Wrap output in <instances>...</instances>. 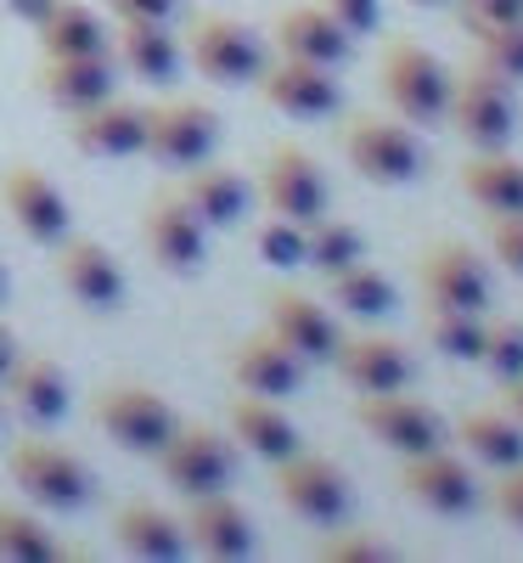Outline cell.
I'll use <instances>...</instances> for the list:
<instances>
[{
  "mask_svg": "<svg viewBox=\"0 0 523 563\" xmlns=\"http://www.w3.org/2000/svg\"><path fill=\"white\" fill-rule=\"evenodd\" d=\"M400 490L434 512V519H467L479 507V479L461 456H450L445 445L439 451H422V456H400Z\"/></svg>",
  "mask_w": 523,
  "mask_h": 563,
  "instance_id": "15",
  "label": "cell"
},
{
  "mask_svg": "<svg viewBox=\"0 0 523 563\" xmlns=\"http://www.w3.org/2000/svg\"><path fill=\"white\" fill-rule=\"evenodd\" d=\"M141 243H147L158 271L192 276L209 254V225L198 220L192 203L180 198V186H164V192H153L147 209H141Z\"/></svg>",
  "mask_w": 523,
  "mask_h": 563,
  "instance_id": "9",
  "label": "cell"
},
{
  "mask_svg": "<svg viewBox=\"0 0 523 563\" xmlns=\"http://www.w3.org/2000/svg\"><path fill=\"white\" fill-rule=\"evenodd\" d=\"M113 74H119L113 52H85V57H45L34 79H40V97L74 119L113 97V85H119Z\"/></svg>",
  "mask_w": 523,
  "mask_h": 563,
  "instance_id": "21",
  "label": "cell"
},
{
  "mask_svg": "<svg viewBox=\"0 0 523 563\" xmlns=\"http://www.w3.org/2000/svg\"><path fill=\"white\" fill-rule=\"evenodd\" d=\"M490 249L512 276H523V214H490Z\"/></svg>",
  "mask_w": 523,
  "mask_h": 563,
  "instance_id": "42",
  "label": "cell"
},
{
  "mask_svg": "<svg viewBox=\"0 0 523 563\" xmlns=\"http://www.w3.org/2000/svg\"><path fill=\"white\" fill-rule=\"evenodd\" d=\"M254 249H259V260H265L270 271H299V265L310 260L304 225H299V220H281V214H270V220L254 231Z\"/></svg>",
  "mask_w": 523,
  "mask_h": 563,
  "instance_id": "38",
  "label": "cell"
},
{
  "mask_svg": "<svg viewBox=\"0 0 523 563\" xmlns=\"http://www.w3.org/2000/svg\"><path fill=\"white\" fill-rule=\"evenodd\" d=\"M259 198H265L270 214L299 220V225H310V220H321L332 209L326 175H321L315 153L299 147V141H276V147H270V158L259 169Z\"/></svg>",
  "mask_w": 523,
  "mask_h": 563,
  "instance_id": "11",
  "label": "cell"
},
{
  "mask_svg": "<svg viewBox=\"0 0 523 563\" xmlns=\"http://www.w3.org/2000/svg\"><path fill=\"white\" fill-rule=\"evenodd\" d=\"M315 558H326V563H377V558H389V547L371 530H338L332 525V536L315 547Z\"/></svg>",
  "mask_w": 523,
  "mask_h": 563,
  "instance_id": "40",
  "label": "cell"
},
{
  "mask_svg": "<svg viewBox=\"0 0 523 563\" xmlns=\"http://www.w3.org/2000/svg\"><path fill=\"white\" fill-rule=\"evenodd\" d=\"M472 40H479V63L490 74H501L507 85H523V23H501V29H485Z\"/></svg>",
  "mask_w": 523,
  "mask_h": 563,
  "instance_id": "39",
  "label": "cell"
},
{
  "mask_svg": "<svg viewBox=\"0 0 523 563\" xmlns=\"http://www.w3.org/2000/svg\"><path fill=\"white\" fill-rule=\"evenodd\" d=\"M326 288H332V305H338L344 316H360V321H377V316H394L400 310V294H394V282L377 271V265H349L338 276H326Z\"/></svg>",
  "mask_w": 523,
  "mask_h": 563,
  "instance_id": "33",
  "label": "cell"
},
{
  "mask_svg": "<svg viewBox=\"0 0 523 563\" xmlns=\"http://www.w3.org/2000/svg\"><path fill=\"white\" fill-rule=\"evenodd\" d=\"M450 12L467 34H485V29H501V23H523V0H456Z\"/></svg>",
  "mask_w": 523,
  "mask_h": 563,
  "instance_id": "41",
  "label": "cell"
},
{
  "mask_svg": "<svg viewBox=\"0 0 523 563\" xmlns=\"http://www.w3.org/2000/svg\"><path fill=\"white\" fill-rule=\"evenodd\" d=\"M158 467L180 496L225 490L236 479V440L209 429V422H180V429L169 434V445L158 451Z\"/></svg>",
  "mask_w": 523,
  "mask_h": 563,
  "instance_id": "8",
  "label": "cell"
},
{
  "mask_svg": "<svg viewBox=\"0 0 523 563\" xmlns=\"http://www.w3.org/2000/svg\"><path fill=\"white\" fill-rule=\"evenodd\" d=\"M355 422L377 440V445H389L394 456H422V451H439L445 445V417L405 395V389H389V395H360L355 400Z\"/></svg>",
  "mask_w": 523,
  "mask_h": 563,
  "instance_id": "12",
  "label": "cell"
},
{
  "mask_svg": "<svg viewBox=\"0 0 523 563\" xmlns=\"http://www.w3.org/2000/svg\"><path fill=\"white\" fill-rule=\"evenodd\" d=\"M225 434L236 440V451H248L259 462H281L299 451V422L288 417L281 400H265V395H236L231 417H225Z\"/></svg>",
  "mask_w": 523,
  "mask_h": 563,
  "instance_id": "26",
  "label": "cell"
},
{
  "mask_svg": "<svg viewBox=\"0 0 523 563\" xmlns=\"http://www.w3.org/2000/svg\"><path fill=\"white\" fill-rule=\"evenodd\" d=\"M490 507L501 512L512 530H523V462H512V467H501V474H496V485H490Z\"/></svg>",
  "mask_w": 523,
  "mask_h": 563,
  "instance_id": "43",
  "label": "cell"
},
{
  "mask_svg": "<svg viewBox=\"0 0 523 563\" xmlns=\"http://www.w3.org/2000/svg\"><path fill=\"white\" fill-rule=\"evenodd\" d=\"M456 440H461V451L472 456V462H485V467H512V462H523V422L507 411V406H496V411H467L461 422H456Z\"/></svg>",
  "mask_w": 523,
  "mask_h": 563,
  "instance_id": "32",
  "label": "cell"
},
{
  "mask_svg": "<svg viewBox=\"0 0 523 563\" xmlns=\"http://www.w3.org/2000/svg\"><path fill=\"white\" fill-rule=\"evenodd\" d=\"M12 366H18V333H12L7 321H0V384H7Z\"/></svg>",
  "mask_w": 523,
  "mask_h": 563,
  "instance_id": "47",
  "label": "cell"
},
{
  "mask_svg": "<svg viewBox=\"0 0 523 563\" xmlns=\"http://www.w3.org/2000/svg\"><path fill=\"white\" fill-rule=\"evenodd\" d=\"M52 254H57V260H52V265H57V282H63V294H68L74 305L97 310V316L124 310L130 276H124V265H119L102 243H90V238H63Z\"/></svg>",
  "mask_w": 523,
  "mask_h": 563,
  "instance_id": "16",
  "label": "cell"
},
{
  "mask_svg": "<svg viewBox=\"0 0 523 563\" xmlns=\"http://www.w3.org/2000/svg\"><path fill=\"white\" fill-rule=\"evenodd\" d=\"M7 288H12V276H7V260H0V299H7Z\"/></svg>",
  "mask_w": 523,
  "mask_h": 563,
  "instance_id": "50",
  "label": "cell"
},
{
  "mask_svg": "<svg viewBox=\"0 0 523 563\" xmlns=\"http://www.w3.org/2000/svg\"><path fill=\"white\" fill-rule=\"evenodd\" d=\"M0 203H7L12 225L23 231L34 249H57L63 238H74L68 192L40 164H29V158H12L7 169H0Z\"/></svg>",
  "mask_w": 523,
  "mask_h": 563,
  "instance_id": "7",
  "label": "cell"
},
{
  "mask_svg": "<svg viewBox=\"0 0 523 563\" xmlns=\"http://www.w3.org/2000/svg\"><path fill=\"white\" fill-rule=\"evenodd\" d=\"M186 57H192V68L214 85H254L259 68L270 63L265 57V40L248 29V23H236V18H198L192 29H186Z\"/></svg>",
  "mask_w": 523,
  "mask_h": 563,
  "instance_id": "10",
  "label": "cell"
},
{
  "mask_svg": "<svg viewBox=\"0 0 523 563\" xmlns=\"http://www.w3.org/2000/svg\"><path fill=\"white\" fill-rule=\"evenodd\" d=\"M338 68H321V63H304V57H270L254 79V90L265 97V108L288 113V119H332L344 102L338 79H332Z\"/></svg>",
  "mask_w": 523,
  "mask_h": 563,
  "instance_id": "14",
  "label": "cell"
},
{
  "mask_svg": "<svg viewBox=\"0 0 523 563\" xmlns=\"http://www.w3.org/2000/svg\"><path fill=\"white\" fill-rule=\"evenodd\" d=\"M321 7H326L332 18H338L355 40H360V34H371L377 23H383V0H321Z\"/></svg>",
  "mask_w": 523,
  "mask_h": 563,
  "instance_id": "44",
  "label": "cell"
},
{
  "mask_svg": "<svg viewBox=\"0 0 523 563\" xmlns=\"http://www.w3.org/2000/svg\"><path fill=\"white\" fill-rule=\"evenodd\" d=\"M0 558L7 563H52V558H63V547L34 507L0 501Z\"/></svg>",
  "mask_w": 523,
  "mask_h": 563,
  "instance_id": "35",
  "label": "cell"
},
{
  "mask_svg": "<svg viewBox=\"0 0 523 563\" xmlns=\"http://www.w3.org/2000/svg\"><path fill=\"white\" fill-rule=\"evenodd\" d=\"M225 372H231V384L243 395H265V400H288V395L304 389V361L281 344L270 327L265 333L236 339L231 355H225Z\"/></svg>",
  "mask_w": 523,
  "mask_h": 563,
  "instance_id": "19",
  "label": "cell"
},
{
  "mask_svg": "<svg viewBox=\"0 0 523 563\" xmlns=\"http://www.w3.org/2000/svg\"><path fill=\"white\" fill-rule=\"evenodd\" d=\"M416 282H422L427 305H456V310H479V316H490V305H496V282H490L485 260L472 254L467 243H434V249H422Z\"/></svg>",
  "mask_w": 523,
  "mask_h": 563,
  "instance_id": "17",
  "label": "cell"
},
{
  "mask_svg": "<svg viewBox=\"0 0 523 563\" xmlns=\"http://www.w3.org/2000/svg\"><path fill=\"white\" fill-rule=\"evenodd\" d=\"M7 406L29 422V429H52L68 417V372L52 355H18V366L7 372Z\"/></svg>",
  "mask_w": 523,
  "mask_h": 563,
  "instance_id": "25",
  "label": "cell"
},
{
  "mask_svg": "<svg viewBox=\"0 0 523 563\" xmlns=\"http://www.w3.org/2000/svg\"><path fill=\"white\" fill-rule=\"evenodd\" d=\"M377 79H383V97H389L394 119H405V124H445L456 74H450L434 52H427V45L394 40L389 52H383V68H377Z\"/></svg>",
  "mask_w": 523,
  "mask_h": 563,
  "instance_id": "3",
  "label": "cell"
},
{
  "mask_svg": "<svg viewBox=\"0 0 523 563\" xmlns=\"http://www.w3.org/2000/svg\"><path fill=\"white\" fill-rule=\"evenodd\" d=\"M496 384L523 378V321L518 316H485V355H479Z\"/></svg>",
  "mask_w": 523,
  "mask_h": 563,
  "instance_id": "37",
  "label": "cell"
},
{
  "mask_svg": "<svg viewBox=\"0 0 523 563\" xmlns=\"http://www.w3.org/2000/svg\"><path fill=\"white\" fill-rule=\"evenodd\" d=\"M501 389H507V395H501V406L523 422V378H512V384H501Z\"/></svg>",
  "mask_w": 523,
  "mask_h": 563,
  "instance_id": "48",
  "label": "cell"
},
{
  "mask_svg": "<svg viewBox=\"0 0 523 563\" xmlns=\"http://www.w3.org/2000/svg\"><path fill=\"white\" fill-rule=\"evenodd\" d=\"M68 141L85 158H141V147H147V108L108 97L68 119Z\"/></svg>",
  "mask_w": 523,
  "mask_h": 563,
  "instance_id": "22",
  "label": "cell"
},
{
  "mask_svg": "<svg viewBox=\"0 0 523 563\" xmlns=\"http://www.w3.org/2000/svg\"><path fill=\"white\" fill-rule=\"evenodd\" d=\"M265 327L288 344L304 366H332V355H338L344 333H338V321H332V310L299 288H270L265 299Z\"/></svg>",
  "mask_w": 523,
  "mask_h": 563,
  "instance_id": "18",
  "label": "cell"
},
{
  "mask_svg": "<svg viewBox=\"0 0 523 563\" xmlns=\"http://www.w3.org/2000/svg\"><path fill=\"white\" fill-rule=\"evenodd\" d=\"M276 52L321 63V68H344L355 57V34L315 0V7H293V12L276 18Z\"/></svg>",
  "mask_w": 523,
  "mask_h": 563,
  "instance_id": "24",
  "label": "cell"
},
{
  "mask_svg": "<svg viewBox=\"0 0 523 563\" xmlns=\"http://www.w3.org/2000/svg\"><path fill=\"white\" fill-rule=\"evenodd\" d=\"M52 7H57V0H7V12H12L18 23H29V29H34L45 12H52Z\"/></svg>",
  "mask_w": 523,
  "mask_h": 563,
  "instance_id": "46",
  "label": "cell"
},
{
  "mask_svg": "<svg viewBox=\"0 0 523 563\" xmlns=\"http://www.w3.org/2000/svg\"><path fill=\"white\" fill-rule=\"evenodd\" d=\"M192 507H186V541H192L203 558H248L254 552V519L248 507L225 496V490H209V496H186Z\"/></svg>",
  "mask_w": 523,
  "mask_h": 563,
  "instance_id": "23",
  "label": "cell"
},
{
  "mask_svg": "<svg viewBox=\"0 0 523 563\" xmlns=\"http://www.w3.org/2000/svg\"><path fill=\"white\" fill-rule=\"evenodd\" d=\"M113 23H175L180 0H108Z\"/></svg>",
  "mask_w": 523,
  "mask_h": 563,
  "instance_id": "45",
  "label": "cell"
},
{
  "mask_svg": "<svg viewBox=\"0 0 523 563\" xmlns=\"http://www.w3.org/2000/svg\"><path fill=\"white\" fill-rule=\"evenodd\" d=\"M113 63L147 85H175V74L186 63V45L169 23H119L113 29Z\"/></svg>",
  "mask_w": 523,
  "mask_h": 563,
  "instance_id": "27",
  "label": "cell"
},
{
  "mask_svg": "<svg viewBox=\"0 0 523 563\" xmlns=\"http://www.w3.org/2000/svg\"><path fill=\"white\" fill-rule=\"evenodd\" d=\"M422 333L445 361H479L485 355V316L479 310H456V305H427L422 310Z\"/></svg>",
  "mask_w": 523,
  "mask_h": 563,
  "instance_id": "34",
  "label": "cell"
},
{
  "mask_svg": "<svg viewBox=\"0 0 523 563\" xmlns=\"http://www.w3.org/2000/svg\"><path fill=\"white\" fill-rule=\"evenodd\" d=\"M445 119H450V130L467 141L472 153L512 147V135H518V97H512V85L501 74H490L485 63H472L450 85Z\"/></svg>",
  "mask_w": 523,
  "mask_h": 563,
  "instance_id": "4",
  "label": "cell"
},
{
  "mask_svg": "<svg viewBox=\"0 0 523 563\" xmlns=\"http://www.w3.org/2000/svg\"><path fill=\"white\" fill-rule=\"evenodd\" d=\"M332 366H338V378L360 395H389V389H411L416 378V355L389 339V333H355L338 344V355H332Z\"/></svg>",
  "mask_w": 523,
  "mask_h": 563,
  "instance_id": "20",
  "label": "cell"
},
{
  "mask_svg": "<svg viewBox=\"0 0 523 563\" xmlns=\"http://www.w3.org/2000/svg\"><path fill=\"white\" fill-rule=\"evenodd\" d=\"M180 198L198 209V220H203L209 231H231V225H243V214H248V186H243V175L225 169V164H214V158H203V164L186 169Z\"/></svg>",
  "mask_w": 523,
  "mask_h": 563,
  "instance_id": "28",
  "label": "cell"
},
{
  "mask_svg": "<svg viewBox=\"0 0 523 563\" xmlns=\"http://www.w3.org/2000/svg\"><path fill=\"white\" fill-rule=\"evenodd\" d=\"M113 541H119L130 558H141V563H175L186 547H192V541H186V525L175 519V512L153 507V501H130V507H119Z\"/></svg>",
  "mask_w": 523,
  "mask_h": 563,
  "instance_id": "29",
  "label": "cell"
},
{
  "mask_svg": "<svg viewBox=\"0 0 523 563\" xmlns=\"http://www.w3.org/2000/svg\"><path fill=\"white\" fill-rule=\"evenodd\" d=\"M220 147V113L209 102H164L147 108V153L164 169H192Z\"/></svg>",
  "mask_w": 523,
  "mask_h": 563,
  "instance_id": "13",
  "label": "cell"
},
{
  "mask_svg": "<svg viewBox=\"0 0 523 563\" xmlns=\"http://www.w3.org/2000/svg\"><path fill=\"white\" fill-rule=\"evenodd\" d=\"M276 474V501L293 512V519L315 525V530H332V525H344L349 519V507H355V490H349V474L332 456H310V451H293V456H281L270 462Z\"/></svg>",
  "mask_w": 523,
  "mask_h": 563,
  "instance_id": "5",
  "label": "cell"
},
{
  "mask_svg": "<svg viewBox=\"0 0 523 563\" xmlns=\"http://www.w3.org/2000/svg\"><path fill=\"white\" fill-rule=\"evenodd\" d=\"M304 238H310V260H304V265H315L321 276H338V271H349V265L366 260L360 225H349L344 214H332V209H326L321 220L304 225Z\"/></svg>",
  "mask_w": 523,
  "mask_h": 563,
  "instance_id": "36",
  "label": "cell"
},
{
  "mask_svg": "<svg viewBox=\"0 0 523 563\" xmlns=\"http://www.w3.org/2000/svg\"><path fill=\"white\" fill-rule=\"evenodd\" d=\"M90 417H97V429L130 451V456H158L169 445V434L180 429L175 406L153 389V384H102L97 400H90Z\"/></svg>",
  "mask_w": 523,
  "mask_h": 563,
  "instance_id": "1",
  "label": "cell"
},
{
  "mask_svg": "<svg viewBox=\"0 0 523 563\" xmlns=\"http://www.w3.org/2000/svg\"><path fill=\"white\" fill-rule=\"evenodd\" d=\"M344 158L371 186H411L427 164L416 130L405 119H383V113H355L344 124Z\"/></svg>",
  "mask_w": 523,
  "mask_h": 563,
  "instance_id": "6",
  "label": "cell"
},
{
  "mask_svg": "<svg viewBox=\"0 0 523 563\" xmlns=\"http://www.w3.org/2000/svg\"><path fill=\"white\" fill-rule=\"evenodd\" d=\"M34 34H40V52L45 57L108 52V23L97 18V7H85V0H57V7L34 23Z\"/></svg>",
  "mask_w": 523,
  "mask_h": 563,
  "instance_id": "31",
  "label": "cell"
},
{
  "mask_svg": "<svg viewBox=\"0 0 523 563\" xmlns=\"http://www.w3.org/2000/svg\"><path fill=\"white\" fill-rule=\"evenodd\" d=\"M461 192L485 214H523V158H512L507 147L472 153L461 164Z\"/></svg>",
  "mask_w": 523,
  "mask_h": 563,
  "instance_id": "30",
  "label": "cell"
},
{
  "mask_svg": "<svg viewBox=\"0 0 523 563\" xmlns=\"http://www.w3.org/2000/svg\"><path fill=\"white\" fill-rule=\"evenodd\" d=\"M7 474L34 507H52V512H85L97 501V474L52 440H18L7 456Z\"/></svg>",
  "mask_w": 523,
  "mask_h": 563,
  "instance_id": "2",
  "label": "cell"
},
{
  "mask_svg": "<svg viewBox=\"0 0 523 563\" xmlns=\"http://www.w3.org/2000/svg\"><path fill=\"white\" fill-rule=\"evenodd\" d=\"M411 7H422V12H439V7H456V0H411Z\"/></svg>",
  "mask_w": 523,
  "mask_h": 563,
  "instance_id": "49",
  "label": "cell"
}]
</instances>
